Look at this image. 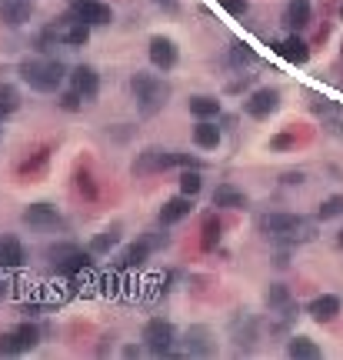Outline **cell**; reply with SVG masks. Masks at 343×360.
<instances>
[{"label":"cell","mask_w":343,"mask_h":360,"mask_svg":"<svg viewBox=\"0 0 343 360\" xmlns=\"http://www.w3.org/2000/svg\"><path fill=\"white\" fill-rule=\"evenodd\" d=\"M67 77V67L60 60H50V57H33V60H24L20 63V80L30 84L33 90L40 93H54V90L63 84Z\"/></svg>","instance_id":"obj_1"},{"label":"cell","mask_w":343,"mask_h":360,"mask_svg":"<svg viewBox=\"0 0 343 360\" xmlns=\"http://www.w3.org/2000/svg\"><path fill=\"white\" fill-rule=\"evenodd\" d=\"M130 90H134L137 107H140L144 117L160 114L164 104H167V97H170V87H167L164 80H160L157 74H144V70H137V74L130 77Z\"/></svg>","instance_id":"obj_2"},{"label":"cell","mask_w":343,"mask_h":360,"mask_svg":"<svg viewBox=\"0 0 343 360\" xmlns=\"http://www.w3.org/2000/svg\"><path fill=\"white\" fill-rule=\"evenodd\" d=\"M140 340H144V347L153 357H167V354H174V344H177V327L170 320H164V317H153V320L144 324Z\"/></svg>","instance_id":"obj_3"},{"label":"cell","mask_w":343,"mask_h":360,"mask_svg":"<svg viewBox=\"0 0 343 360\" xmlns=\"http://www.w3.org/2000/svg\"><path fill=\"white\" fill-rule=\"evenodd\" d=\"M257 227H260V234H267V237H294L297 230H314V227L307 224L303 217H297V213H260V217H257Z\"/></svg>","instance_id":"obj_4"},{"label":"cell","mask_w":343,"mask_h":360,"mask_svg":"<svg viewBox=\"0 0 343 360\" xmlns=\"http://www.w3.org/2000/svg\"><path fill=\"white\" fill-rule=\"evenodd\" d=\"M47 257H50V264H54V270L57 273H80V270L90 264V250L84 254L77 243H54L50 250H47Z\"/></svg>","instance_id":"obj_5"},{"label":"cell","mask_w":343,"mask_h":360,"mask_svg":"<svg viewBox=\"0 0 343 360\" xmlns=\"http://www.w3.org/2000/svg\"><path fill=\"white\" fill-rule=\"evenodd\" d=\"M37 344H40V330L33 327V324H20V327L7 330V333L0 337V354H3V357H17V354L33 350Z\"/></svg>","instance_id":"obj_6"},{"label":"cell","mask_w":343,"mask_h":360,"mask_svg":"<svg viewBox=\"0 0 343 360\" xmlns=\"http://www.w3.org/2000/svg\"><path fill=\"white\" fill-rule=\"evenodd\" d=\"M230 340L237 344L240 354H250L260 340V320L254 314H234L230 317Z\"/></svg>","instance_id":"obj_7"},{"label":"cell","mask_w":343,"mask_h":360,"mask_svg":"<svg viewBox=\"0 0 343 360\" xmlns=\"http://www.w3.org/2000/svg\"><path fill=\"white\" fill-rule=\"evenodd\" d=\"M177 167V153L174 150H160V147H147L144 153H137L134 160V174H160V170H170Z\"/></svg>","instance_id":"obj_8"},{"label":"cell","mask_w":343,"mask_h":360,"mask_svg":"<svg viewBox=\"0 0 343 360\" xmlns=\"http://www.w3.org/2000/svg\"><path fill=\"white\" fill-rule=\"evenodd\" d=\"M277 107H280V90L277 87H260L243 100V114L254 117V120H264V117H270Z\"/></svg>","instance_id":"obj_9"},{"label":"cell","mask_w":343,"mask_h":360,"mask_svg":"<svg viewBox=\"0 0 343 360\" xmlns=\"http://www.w3.org/2000/svg\"><path fill=\"white\" fill-rule=\"evenodd\" d=\"M20 220L27 227H33V230H57L63 224V217L57 213L54 204H27L24 213H20Z\"/></svg>","instance_id":"obj_10"},{"label":"cell","mask_w":343,"mask_h":360,"mask_svg":"<svg viewBox=\"0 0 343 360\" xmlns=\"http://www.w3.org/2000/svg\"><path fill=\"white\" fill-rule=\"evenodd\" d=\"M147 54H150V63L157 67V70H174L177 67V44L170 40V37H164V33H157V37H150V47H147Z\"/></svg>","instance_id":"obj_11"},{"label":"cell","mask_w":343,"mask_h":360,"mask_svg":"<svg viewBox=\"0 0 343 360\" xmlns=\"http://www.w3.org/2000/svg\"><path fill=\"white\" fill-rule=\"evenodd\" d=\"M70 84H74V90L84 100H93L100 93V74L90 63H77L74 70H70Z\"/></svg>","instance_id":"obj_12"},{"label":"cell","mask_w":343,"mask_h":360,"mask_svg":"<svg viewBox=\"0 0 343 360\" xmlns=\"http://www.w3.org/2000/svg\"><path fill=\"white\" fill-rule=\"evenodd\" d=\"M343 310V303L337 294H320L307 303V314L314 317L317 324H330V320H337V314Z\"/></svg>","instance_id":"obj_13"},{"label":"cell","mask_w":343,"mask_h":360,"mask_svg":"<svg viewBox=\"0 0 343 360\" xmlns=\"http://www.w3.org/2000/svg\"><path fill=\"white\" fill-rule=\"evenodd\" d=\"M190 210H194V197H187V194L170 197L164 207H160V227H174V224H180L183 217H190Z\"/></svg>","instance_id":"obj_14"},{"label":"cell","mask_w":343,"mask_h":360,"mask_svg":"<svg viewBox=\"0 0 343 360\" xmlns=\"http://www.w3.org/2000/svg\"><path fill=\"white\" fill-rule=\"evenodd\" d=\"M213 350H217V344H213L210 327L197 324V327L187 330V354H190V357H210Z\"/></svg>","instance_id":"obj_15"},{"label":"cell","mask_w":343,"mask_h":360,"mask_svg":"<svg viewBox=\"0 0 343 360\" xmlns=\"http://www.w3.org/2000/svg\"><path fill=\"white\" fill-rule=\"evenodd\" d=\"M30 17H33V3L30 0H3L0 3V20L7 27H24Z\"/></svg>","instance_id":"obj_16"},{"label":"cell","mask_w":343,"mask_h":360,"mask_svg":"<svg viewBox=\"0 0 343 360\" xmlns=\"http://www.w3.org/2000/svg\"><path fill=\"white\" fill-rule=\"evenodd\" d=\"M310 107H314V114L323 117V127H327L330 134H343V107L340 104H333V100H320V97H317Z\"/></svg>","instance_id":"obj_17"},{"label":"cell","mask_w":343,"mask_h":360,"mask_svg":"<svg viewBox=\"0 0 343 360\" xmlns=\"http://www.w3.org/2000/svg\"><path fill=\"white\" fill-rule=\"evenodd\" d=\"M220 140H224V130L213 123V120H197L194 127V144L204 150H217L220 147Z\"/></svg>","instance_id":"obj_18"},{"label":"cell","mask_w":343,"mask_h":360,"mask_svg":"<svg viewBox=\"0 0 343 360\" xmlns=\"http://www.w3.org/2000/svg\"><path fill=\"white\" fill-rule=\"evenodd\" d=\"M213 207H224V210H243L247 207V194L237 190L234 183H220L213 190Z\"/></svg>","instance_id":"obj_19"},{"label":"cell","mask_w":343,"mask_h":360,"mask_svg":"<svg viewBox=\"0 0 343 360\" xmlns=\"http://www.w3.org/2000/svg\"><path fill=\"white\" fill-rule=\"evenodd\" d=\"M187 110H190L197 120H217L220 117V100H217V97H207V93H197V97L187 100Z\"/></svg>","instance_id":"obj_20"},{"label":"cell","mask_w":343,"mask_h":360,"mask_svg":"<svg viewBox=\"0 0 343 360\" xmlns=\"http://www.w3.org/2000/svg\"><path fill=\"white\" fill-rule=\"evenodd\" d=\"M24 260H27V250H24V243L17 237H0V264L3 267H24Z\"/></svg>","instance_id":"obj_21"},{"label":"cell","mask_w":343,"mask_h":360,"mask_svg":"<svg viewBox=\"0 0 343 360\" xmlns=\"http://www.w3.org/2000/svg\"><path fill=\"white\" fill-rule=\"evenodd\" d=\"M150 247L147 240H137V243H130V247H123L120 250V267L123 270H137V267H144L147 264V257H150Z\"/></svg>","instance_id":"obj_22"},{"label":"cell","mask_w":343,"mask_h":360,"mask_svg":"<svg viewBox=\"0 0 343 360\" xmlns=\"http://www.w3.org/2000/svg\"><path fill=\"white\" fill-rule=\"evenodd\" d=\"M264 300H267L270 310H284V317H290V310H294V297H290V290L284 284H270L264 290Z\"/></svg>","instance_id":"obj_23"},{"label":"cell","mask_w":343,"mask_h":360,"mask_svg":"<svg viewBox=\"0 0 343 360\" xmlns=\"http://www.w3.org/2000/svg\"><path fill=\"white\" fill-rule=\"evenodd\" d=\"M77 17H80L84 24H90V27H97V24H110V20H114V10H110L107 3H100V0H93L87 7H80Z\"/></svg>","instance_id":"obj_24"},{"label":"cell","mask_w":343,"mask_h":360,"mask_svg":"<svg viewBox=\"0 0 343 360\" xmlns=\"http://www.w3.org/2000/svg\"><path fill=\"white\" fill-rule=\"evenodd\" d=\"M277 50H280L290 63H307V60H310V47L303 44L300 37H287V40H280Z\"/></svg>","instance_id":"obj_25"},{"label":"cell","mask_w":343,"mask_h":360,"mask_svg":"<svg viewBox=\"0 0 343 360\" xmlns=\"http://www.w3.org/2000/svg\"><path fill=\"white\" fill-rule=\"evenodd\" d=\"M120 243V227L114 224V227H107V230H100V234H97V237L90 240V254H110V250H114V247H117Z\"/></svg>","instance_id":"obj_26"},{"label":"cell","mask_w":343,"mask_h":360,"mask_svg":"<svg viewBox=\"0 0 343 360\" xmlns=\"http://www.w3.org/2000/svg\"><path fill=\"white\" fill-rule=\"evenodd\" d=\"M287 354H290V357H297V360H314V357H320V347H317L310 337H290Z\"/></svg>","instance_id":"obj_27"},{"label":"cell","mask_w":343,"mask_h":360,"mask_svg":"<svg viewBox=\"0 0 343 360\" xmlns=\"http://www.w3.org/2000/svg\"><path fill=\"white\" fill-rule=\"evenodd\" d=\"M287 24L290 27H307L310 24V0H290L287 3Z\"/></svg>","instance_id":"obj_28"},{"label":"cell","mask_w":343,"mask_h":360,"mask_svg":"<svg viewBox=\"0 0 343 360\" xmlns=\"http://www.w3.org/2000/svg\"><path fill=\"white\" fill-rule=\"evenodd\" d=\"M200 234H204V237H200L204 250H217V243H220V220H217V217H207Z\"/></svg>","instance_id":"obj_29"},{"label":"cell","mask_w":343,"mask_h":360,"mask_svg":"<svg viewBox=\"0 0 343 360\" xmlns=\"http://www.w3.org/2000/svg\"><path fill=\"white\" fill-rule=\"evenodd\" d=\"M17 107H20V93H17V87H10V84H3V87H0V117L14 114Z\"/></svg>","instance_id":"obj_30"},{"label":"cell","mask_w":343,"mask_h":360,"mask_svg":"<svg viewBox=\"0 0 343 360\" xmlns=\"http://www.w3.org/2000/svg\"><path fill=\"white\" fill-rule=\"evenodd\" d=\"M317 217H320V220H333V217H343V194L327 197V200L320 204V210H317Z\"/></svg>","instance_id":"obj_31"},{"label":"cell","mask_w":343,"mask_h":360,"mask_svg":"<svg viewBox=\"0 0 343 360\" xmlns=\"http://www.w3.org/2000/svg\"><path fill=\"white\" fill-rule=\"evenodd\" d=\"M200 187H204V177H200V170H183V177H180V194L197 197V194H200Z\"/></svg>","instance_id":"obj_32"},{"label":"cell","mask_w":343,"mask_h":360,"mask_svg":"<svg viewBox=\"0 0 343 360\" xmlns=\"http://www.w3.org/2000/svg\"><path fill=\"white\" fill-rule=\"evenodd\" d=\"M254 60H257V54H254V50H250L247 44H234V47H230V63H234V67L254 63Z\"/></svg>","instance_id":"obj_33"},{"label":"cell","mask_w":343,"mask_h":360,"mask_svg":"<svg viewBox=\"0 0 343 360\" xmlns=\"http://www.w3.org/2000/svg\"><path fill=\"white\" fill-rule=\"evenodd\" d=\"M57 107L60 110H67V114H77V110L84 107V97H80L77 90H67V93H60L57 97Z\"/></svg>","instance_id":"obj_34"},{"label":"cell","mask_w":343,"mask_h":360,"mask_svg":"<svg viewBox=\"0 0 343 360\" xmlns=\"http://www.w3.org/2000/svg\"><path fill=\"white\" fill-rule=\"evenodd\" d=\"M220 7H224L227 14L243 17V14H247V7H250V3H247V0H220Z\"/></svg>","instance_id":"obj_35"},{"label":"cell","mask_w":343,"mask_h":360,"mask_svg":"<svg viewBox=\"0 0 343 360\" xmlns=\"http://www.w3.org/2000/svg\"><path fill=\"white\" fill-rule=\"evenodd\" d=\"M177 167H183V170H200L204 160H197V157H190V153H177Z\"/></svg>","instance_id":"obj_36"},{"label":"cell","mask_w":343,"mask_h":360,"mask_svg":"<svg viewBox=\"0 0 343 360\" xmlns=\"http://www.w3.org/2000/svg\"><path fill=\"white\" fill-rule=\"evenodd\" d=\"M77 187H80V190H84L87 197H97V187H93L90 174H80V177H77Z\"/></svg>","instance_id":"obj_37"},{"label":"cell","mask_w":343,"mask_h":360,"mask_svg":"<svg viewBox=\"0 0 343 360\" xmlns=\"http://www.w3.org/2000/svg\"><path fill=\"white\" fill-rule=\"evenodd\" d=\"M270 147H273V150H287V147H294V137H290V134L273 137V140H270Z\"/></svg>","instance_id":"obj_38"},{"label":"cell","mask_w":343,"mask_h":360,"mask_svg":"<svg viewBox=\"0 0 343 360\" xmlns=\"http://www.w3.org/2000/svg\"><path fill=\"white\" fill-rule=\"evenodd\" d=\"M123 357H140V347L127 344V347H123Z\"/></svg>","instance_id":"obj_39"},{"label":"cell","mask_w":343,"mask_h":360,"mask_svg":"<svg viewBox=\"0 0 343 360\" xmlns=\"http://www.w3.org/2000/svg\"><path fill=\"white\" fill-rule=\"evenodd\" d=\"M284 183H303V174H284Z\"/></svg>","instance_id":"obj_40"},{"label":"cell","mask_w":343,"mask_h":360,"mask_svg":"<svg viewBox=\"0 0 343 360\" xmlns=\"http://www.w3.org/2000/svg\"><path fill=\"white\" fill-rule=\"evenodd\" d=\"M37 310H40V303H27V307H24V314H27V317H33Z\"/></svg>","instance_id":"obj_41"},{"label":"cell","mask_w":343,"mask_h":360,"mask_svg":"<svg viewBox=\"0 0 343 360\" xmlns=\"http://www.w3.org/2000/svg\"><path fill=\"white\" fill-rule=\"evenodd\" d=\"M153 3H160V7H167V10H174V7H177V0H153Z\"/></svg>","instance_id":"obj_42"},{"label":"cell","mask_w":343,"mask_h":360,"mask_svg":"<svg viewBox=\"0 0 343 360\" xmlns=\"http://www.w3.org/2000/svg\"><path fill=\"white\" fill-rule=\"evenodd\" d=\"M87 3H93V0H70V7H74V10H80V7H87Z\"/></svg>","instance_id":"obj_43"},{"label":"cell","mask_w":343,"mask_h":360,"mask_svg":"<svg viewBox=\"0 0 343 360\" xmlns=\"http://www.w3.org/2000/svg\"><path fill=\"white\" fill-rule=\"evenodd\" d=\"M337 247L343 250V227H340V234H337Z\"/></svg>","instance_id":"obj_44"},{"label":"cell","mask_w":343,"mask_h":360,"mask_svg":"<svg viewBox=\"0 0 343 360\" xmlns=\"http://www.w3.org/2000/svg\"><path fill=\"white\" fill-rule=\"evenodd\" d=\"M340 20H343V3H340Z\"/></svg>","instance_id":"obj_45"},{"label":"cell","mask_w":343,"mask_h":360,"mask_svg":"<svg viewBox=\"0 0 343 360\" xmlns=\"http://www.w3.org/2000/svg\"><path fill=\"white\" fill-rule=\"evenodd\" d=\"M0 297H3V290H0Z\"/></svg>","instance_id":"obj_46"},{"label":"cell","mask_w":343,"mask_h":360,"mask_svg":"<svg viewBox=\"0 0 343 360\" xmlns=\"http://www.w3.org/2000/svg\"><path fill=\"white\" fill-rule=\"evenodd\" d=\"M0 137H3V130H0Z\"/></svg>","instance_id":"obj_47"},{"label":"cell","mask_w":343,"mask_h":360,"mask_svg":"<svg viewBox=\"0 0 343 360\" xmlns=\"http://www.w3.org/2000/svg\"><path fill=\"white\" fill-rule=\"evenodd\" d=\"M340 50H343V47H340Z\"/></svg>","instance_id":"obj_48"}]
</instances>
